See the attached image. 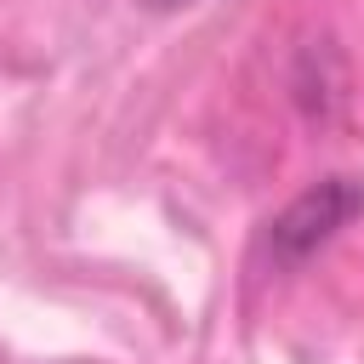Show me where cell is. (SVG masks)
Returning <instances> with one entry per match:
<instances>
[{"label": "cell", "mask_w": 364, "mask_h": 364, "mask_svg": "<svg viewBox=\"0 0 364 364\" xmlns=\"http://www.w3.org/2000/svg\"><path fill=\"white\" fill-rule=\"evenodd\" d=\"M353 216H364V182L358 176H324L313 182L307 193H296L279 216H273V233H267V250L273 262H301L313 256L318 245H330Z\"/></svg>", "instance_id": "1"}, {"label": "cell", "mask_w": 364, "mask_h": 364, "mask_svg": "<svg viewBox=\"0 0 364 364\" xmlns=\"http://www.w3.org/2000/svg\"><path fill=\"white\" fill-rule=\"evenodd\" d=\"M154 6H182V0H154Z\"/></svg>", "instance_id": "2"}]
</instances>
